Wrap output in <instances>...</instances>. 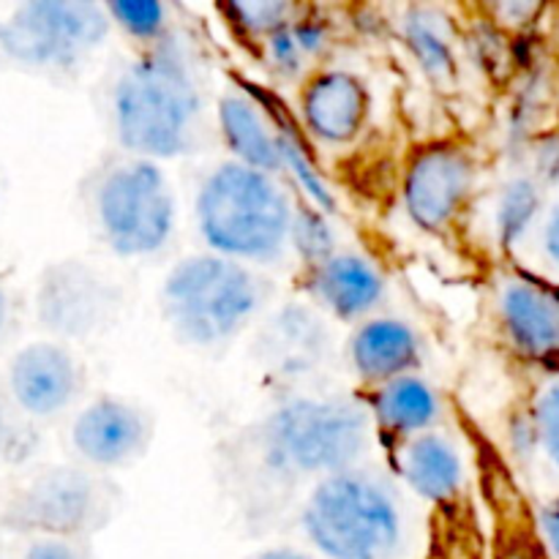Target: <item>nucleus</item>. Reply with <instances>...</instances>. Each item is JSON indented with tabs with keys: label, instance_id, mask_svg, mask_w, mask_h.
<instances>
[{
	"label": "nucleus",
	"instance_id": "nucleus-1",
	"mask_svg": "<svg viewBox=\"0 0 559 559\" xmlns=\"http://www.w3.org/2000/svg\"><path fill=\"white\" fill-rule=\"evenodd\" d=\"M109 129L123 153L173 162L194 153L207 131V87L178 36L142 47L109 85Z\"/></svg>",
	"mask_w": 559,
	"mask_h": 559
},
{
	"label": "nucleus",
	"instance_id": "nucleus-2",
	"mask_svg": "<svg viewBox=\"0 0 559 559\" xmlns=\"http://www.w3.org/2000/svg\"><path fill=\"white\" fill-rule=\"evenodd\" d=\"M298 524L320 559H418L426 540L420 502L371 462L311 484Z\"/></svg>",
	"mask_w": 559,
	"mask_h": 559
},
{
	"label": "nucleus",
	"instance_id": "nucleus-3",
	"mask_svg": "<svg viewBox=\"0 0 559 559\" xmlns=\"http://www.w3.org/2000/svg\"><path fill=\"white\" fill-rule=\"evenodd\" d=\"M374 442L369 407L336 393H287L251 431L257 464L278 484H317L366 464Z\"/></svg>",
	"mask_w": 559,
	"mask_h": 559
},
{
	"label": "nucleus",
	"instance_id": "nucleus-4",
	"mask_svg": "<svg viewBox=\"0 0 559 559\" xmlns=\"http://www.w3.org/2000/svg\"><path fill=\"white\" fill-rule=\"evenodd\" d=\"M295 207L278 175L224 158L202 175L194 222L205 251L260 271L287 260Z\"/></svg>",
	"mask_w": 559,
	"mask_h": 559
},
{
	"label": "nucleus",
	"instance_id": "nucleus-5",
	"mask_svg": "<svg viewBox=\"0 0 559 559\" xmlns=\"http://www.w3.org/2000/svg\"><path fill=\"white\" fill-rule=\"evenodd\" d=\"M273 287L257 267L200 251L175 262L158 287V314L173 338L197 353H218L254 328Z\"/></svg>",
	"mask_w": 559,
	"mask_h": 559
},
{
	"label": "nucleus",
	"instance_id": "nucleus-6",
	"mask_svg": "<svg viewBox=\"0 0 559 559\" xmlns=\"http://www.w3.org/2000/svg\"><path fill=\"white\" fill-rule=\"evenodd\" d=\"M87 213L98 240L120 260L164 254L178 233V194L164 164L129 153L93 175Z\"/></svg>",
	"mask_w": 559,
	"mask_h": 559
},
{
	"label": "nucleus",
	"instance_id": "nucleus-7",
	"mask_svg": "<svg viewBox=\"0 0 559 559\" xmlns=\"http://www.w3.org/2000/svg\"><path fill=\"white\" fill-rule=\"evenodd\" d=\"M112 33L104 3L31 0L0 25V52L16 66L52 76H76Z\"/></svg>",
	"mask_w": 559,
	"mask_h": 559
},
{
	"label": "nucleus",
	"instance_id": "nucleus-8",
	"mask_svg": "<svg viewBox=\"0 0 559 559\" xmlns=\"http://www.w3.org/2000/svg\"><path fill=\"white\" fill-rule=\"evenodd\" d=\"M120 489L82 464L44 467L14 495L9 522L36 538L91 540L120 508Z\"/></svg>",
	"mask_w": 559,
	"mask_h": 559
},
{
	"label": "nucleus",
	"instance_id": "nucleus-9",
	"mask_svg": "<svg viewBox=\"0 0 559 559\" xmlns=\"http://www.w3.org/2000/svg\"><path fill=\"white\" fill-rule=\"evenodd\" d=\"M123 309L115 278L80 260L52 262L36 282V320L49 338L63 344L102 336Z\"/></svg>",
	"mask_w": 559,
	"mask_h": 559
},
{
	"label": "nucleus",
	"instance_id": "nucleus-10",
	"mask_svg": "<svg viewBox=\"0 0 559 559\" xmlns=\"http://www.w3.org/2000/svg\"><path fill=\"white\" fill-rule=\"evenodd\" d=\"M153 431V418L142 404L118 393H98L74 409L69 442L76 464L104 475L145 459Z\"/></svg>",
	"mask_w": 559,
	"mask_h": 559
},
{
	"label": "nucleus",
	"instance_id": "nucleus-11",
	"mask_svg": "<svg viewBox=\"0 0 559 559\" xmlns=\"http://www.w3.org/2000/svg\"><path fill=\"white\" fill-rule=\"evenodd\" d=\"M87 369L71 344L38 338L14 353L5 369V391L20 415L52 420L85 402Z\"/></svg>",
	"mask_w": 559,
	"mask_h": 559
},
{
	"label": "nucleus",
	"instance_id": "nucleus-12",
	"mask_svg": "<svg viewBox=\"0 0 559 559\" xmlns=\"http://www.w3.org/2000/svg\"><path fill=\"white\" fill-rule=\"evenodd\" d=\"M473 183V158L462 147L453 142H429L413 153L404 169V211L415 227L442 235L462 213Z\"/></svg>",
	"mask_w": 559,
	"mask_h": 559
},
{
	"label": "nucleus",
	"instance_id": "nucleus-13",
	"mask_svg": "<svg viewBox=\"0 0 559 559\" xmlns=\"http://www.w3.org/2000/svg\"><path fill=\"white\" fill-rule=\"evenodd\" d=\"M306 289L314 300L311 306H320L322 314L358 325L385 304L388 278L371 257L338 249L328 260L306 267Z\"/></svg>",
	"mask_w": 559,
	"mask_h": 559
},
{
	"label": "nucleus",
	"instance_id": "nucleus-14",
	"mask_svg": "<svg viewBox=\"0 0 559 559\" xmlns=\"http://www.w3.org/2000/svg\"><path fill=\"white\" fill-rule=\"evenodd\" d=\"M369 87L347 69H317L300 91L306 131L333 147L349 145L369 123Z\"/></svg>",
	"mask_w": 559,
	"mask_h": 559
},
{
	"label": "nucleus",
	"instance_id": "nucleus-15",
	"mask_svg": "<svg viewBox=\"0 0 559 559\" xmlns=\"http://www.w3.org/2000/svg\"><path fill=\"white\" fill-rule=\"evenodd\" d=\"M424 360L418 331L402 317L374 314L358 322L347 338V364L360 382L380 388L396 377L413 374Z\"/></svg>",
	"mask_w": 559,
	"mask_h": 559
},
{
	"label": "nucleus",
	"instance_id": "nucleus-16",
	"mask_svg": "<svg viewBox=\"0 0 559 559\" xmlns=\"http://www.w3.org/2000/svg\"><path fill=\"white\" fill-rule=\"evenodd\" d=\"M393 475L424 506L453 502L467 480L462 451L440 429L399 440L393 451Z\"/></svg>",
	"mask_w": 559,
	"mask_h": 559
},
{
	"label": "nucleus",
	"instance_id": "nucleus-17",
	"mask_svg": "<svg viewBox=\"0 0 559 559\" xmlns=\"http://www.w3.org/2000/svg\"><path fill=\"white\" fill-rule=\"evenodd\" d=\"M257 349L271 374L298 380L325 360L331 333L311 306L284 304V309L273 311L271 320L262 325Z\"/></svg>",
	"mask_w": 559,
	"mask_h": 559
},
{
	"label": "nucleus",
	"instance_id": "nucleus-18",
	"mask_svg": "<svg viewBox=\"0 0 559 559\" xmlns=\"http://www.w3.org/2000/svg\"><path fill=\"white\" fill-rule=\"evenodd\" d=\"M216 129L233 162L254 167L260 173L282 178V153H278V126L271 115L243 91H224L216 98Z\"/></svg>",
	"mask_w": 559,
	"mask_h": 559
},
{
	"label": "nucleus",
	"instance_id": "nucleus-19",
	"mask_svg": "<svg viewBox=\"0 0 559 559\" xmlns=\"http://www.w3.org/2000/svg\"><path fill=\"white\" fill-rule=\"evenodd\" d=\"M369 407L374 429L396 440L435 431L442 420V396L420 371L374 388Z\"/></svg>",
	"mask_w": 559,
	"mask_h": 559
},
{
	"label": "nucleus",
	"instance_id": "nucleus-20",
	"mask_svg": "<svg viewBox=\"0 0 559 559\" xmlns=\"http://www.w3.org/2000/svg\"><path fill=\"white\" fill-rule=\"evenodd\" d=\"M508 336L522 353L551 355L559 349V298L535 282H508L500 293Z\"/></svg>",
	"mask_w": 559,
	"mask_h": 559
},
{
	"label": "nucleus",
	"instance_id": "nucleus-21",
	"mask_svg": "<svg viewBox=\"0 0 559 559\" xmlns=\"http://www.w3.org/2000/svg\"><path fill=\"white\" fill-rule=\"evenodd\" d=\"M402 38L415 63L437 85L448 82L456 71L453 25L437 5H407L399 20Z\"/></svg>",
	"mask_w": 559,
	"mask_h": 559
},
{
	"label": "nucleus",
	"instance_id": "nucleus-22",
	"mask_svg": "<svg viewBox=\"0 0 559 559\" xmlns=\"http://www.w3.org/2000/svg\"><path fill=\"white\" fill-rule=\"evenodd\" d=\"M328 44H331V31L325 22L300 9L295 20L262 38V58L267 69L282 80H300L306 74H314L317 60L325 55Z\"/></svg>",
	"mask_w": 559,
	"mask_h": 559
},
{
	"label": "nucleus",
	"instance_id": "nucleus-23",
	"mask_svg": "<svg viewBox=\"0 0 559 559\" xmlns=\"http://www.w3.org/2000/svg\"><path fill=\"white\" fill-rule=\"evenodd\" d=\"M104 11L112 27L142 47H153L173 36V5L162 0H109L104 3Z\"/></svg>",
	"mask_w": 559,
	"mask_h": 559
},
{
	"label": "nucleus",
	"instance_id": "nucleus-24",
	"mask_svg": "<svg viewBox=\"0 0 559 559\" xmlns=\"http://www.w3.org/2000/svg\"><path fill=\"white\" fill-rule=\"evenodd\" d=\"M289 251L304 260V267L317 265L338 251L336 229H333L328 213L317 211L309 202H298L293 222V238H289Z\"/></svg>",
	"mask_w": 559,
	"mask_h": 559
},
{
	"label": "nucleus",
	"instance_id": "nucleus-25",
	"mask_svg": "<svg viewBox=\"0 0 559 559\" xmlns=\"http://www.w3.org/2000/svg\"><path fill=\"white\" fill-rule=\"evenodd\" d=\"M300 9L304 5L287 3V0H243V3L222 5V11L235 27L246 31L249 36H257L260 41L287 25L289 20H295Z\"/></svg>",
	"mask_w": 559,
	"mask_h": 559
},
{
	"label": "nucleus",
	"instance_id": "nucleus-26",
	"mask_svg": "<svg viewBox=\"0 0 559 559\" xmlns=\"http://www.w3.org/2000/svg\"><path fill=\"white\" fill-rule=\"evenodd\" d=\"M538 205L540 197L533 180L516 178L506 186V191L500 194V205H497V227H500L506 243H513L530 227Z\"/></svg>",
	"mask_w": 559,
	"mask_h": 559
},
{
	"label": "nucleus",
	"instance_id": "nucleus-27",
	"mask_svg": "<svg viewBox=\"0 0 559 559\" xmlns=\"http://www.w3.org/2000/svg\"><path fill=\"white\" fill-rule=\"evenodd\" d=\"M535 429L549 462L559 469V380H551L535 402Z\"/></svg>",
	"mask_w": 559,
	"mask_h": 559
},
{
	"label": "nucleus",
	"instance_id": "nucleus-28",
	"mask_svg": "<svg viewBox=\"0 0 559 559\" xmlns=\"http://www.w3.org/2000/svg\"><path fill=\"white\" fill-rule=\"evenodd\" d=\"M22 559H93L87 540L76 538H33Z\"/></svg>",
	"mask_w": 559,
	"mask_h": 559
},
{
	"label": "nucleus",
	"instance_id": "nucleus-29",
	"mask_svg": "<svg viewBox=\"0 0 559 559\" xmlns=\"http://www.w3.org/2000/svg\"><path fill=\"white\" fill-rule=\"evenodd\" d=\"M22 440V424L20 409L11 402L5 385H0V453H9L11 448L20 445Z\"/></svg>",
	"mask_w": 559,
	"mask_h": 559
},
{
	"label": "nucleus",
	"instance_id": "nucleus-30",
	"mask_svg": "<svg viewBox=\"0 0 559 559\" xmlns=\"http://www.w3.org/2000/svg\"><path fill=\"white\" fill-rule=\"evenodd\" d=\"M544 251L551 260V265L559 267V200L551 205L549 216L544 224Z\"/></svg>",
	"mask_w": 559,
	"mask_h": 559
},
{
	"label": "nucleus",
	"instance_id": "nucleus-31",
	"mask_svg": "<svg viewBox=\"0 0 559 559\" xmlns=\"http://www.w3.org/2000/svg\"><path fill=\"white\" fill-rule=\"evenodd\" d=\"M246 559H320L306 549H295V546H267V549L254 551Z\"/></svg>",
	"mask_w": 559,
	"mask_h": 559
},
{
	"label": "nucleus",
	"instance_id": "nucleus-32",
	"mask_svg": "<svg viewBox=\"0 0 559 559\" xmlns=\"http://www.w3.org/2000/svg\"><path fill=\"white\" fill-rule=\"evenodd\" d=\"M540 524H544V533L551 551L559 557V508H549V511L544 513V519H540Z\"/></svg>",
	"mask_w": 559,
	"mask_h": 559
},
{
	"label": "nucleus",
	"instance_id": "nucleus-33",
	"mask_svg": "<svg viewBox=\"0 0 559 559\" xmlns=\"http://www.w3.org/2000/svg\"><path fill=\"white\" fill-rule=\"evenodd\" d=\"M9 322H11V298L3 289V284H0V336L9 331Z\"/></svg>",
	"mask_w": 559,
	"mask_h": 559
}]
</instances>
